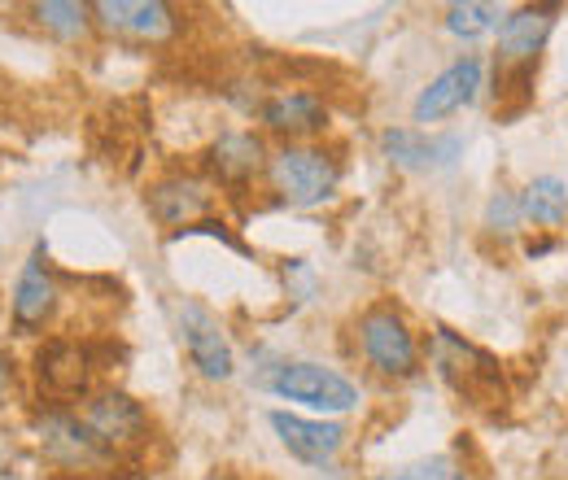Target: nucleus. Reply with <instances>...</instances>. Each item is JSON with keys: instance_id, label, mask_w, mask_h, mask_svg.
I'll list each match as a JSON object with an SVG mask.
<instances>
[{"instance_id": "ddd939ff", "label": "nucleus", "mask_w": 568, "mask_h": 480, "mask_svg": "<svg viewBox=\"0 0 568 480\" xmlns=\"http://www.w3.org/2000/svg\"><path fill=\"white\" fill-rule=\"evenodd\" d=\"M97 22L136 40H166L175 35V9L162 0H97L92 4Z\"/></svg>"}, {"instance_id": "f257e3e1", "label": "nucleus", "mask_w": 568, "mask_h": 480, "mask_svg": "<svg viewBox=\"0 0 568 480\" xmlns=\"http://www.w3.org/2000/svg\"><path fill=\"white\" fill-rule=\"evenodd\" d=\"M40 432V450L53 468H62L67 477H92V472H105L119 455L83 423V415L67 411V407H53V411L40 415L36 423Z\"/></svg>"}, {"instance_id": "0eeeda50", "label": "nucleus", "mask_w": 568, "mask_h": 480, "mask_svg": "<svg viewBox=\"0 0 568 480\" xmlns=\"http://www.w3.org/2000/svg\"><path fill=\"white\" fill-rule=\"evenodd\" d=\"M481 79H486L481 58H473V53H468V58L450 62L437 79H428L425 88H420V96H416V105H412V119H416L420 127L450 119L455 110H464V105H473V101H477Z\"/></svg>"}, {"instance_id": "7ed1b4c3", "label": "nucleus", "mask_w": 568, "mask_h": 480, "mask_svg": "<svg viewBox=\"0 0 568 480\" xmlns=\"http://www.w3.org/2000/svg\"><path fill=\"white\" fill-rule=\"evenodd\" d=\"M267 171L288 206H320L337 193V180H342L337 157L324 149H311V144H284L267 162Z\"/></svg>"}, {"instance_id": "9d476101", "label": "nucleus", "mask_w": 568, "mask_h": 480, "mask_svg": "<svg viewBox=\"0 0 568 480\" xmlns=\"http://www.w3.org/2000/svg\"><path fill=\"white\" fill-rule=\"evenodd\" d=\"M36 376H40V389L62 407L88 394L92 385V358L88 349L74 341H49L36 354Z\"/></svg>"}, {"instance_id": "5701e85b", "label": "nucleus", "mask_w": 568, "mask_h": 480, "mask_svg": "<svg viewBox=\"0 0 568 480\" xmlns=\"http://www.w3.org/2000/svg\"><path fill=\"white\" fill-rule=\"evenodd\" d=\"M4 385H9V362L0 358V394H4Z\"/></svg>"}, {"instance_id": "20e7f679", "label": "nucleus", "mask_w": 568, "mask_h": 480, "mask_svg": "<svg viewBox=\"0 0 568 480\" xmlns=\"http://www.w3.org/2000/svg\"><path fill=\"white\" fill-rule=\"evenodd\" d=\"M358 349L372 362V371H381L389 380H407L420 367V345L394 306H372L358 319Z\"/></svg>"}, {"instance_id": "1a4fd4ad", "label": "nucleus", "mask_w": 568, "mask_h": 480, "mask_svg": "<svg viewBox=\"0 0 568 480\" xmlns=\"http://www.w3.org/2000/svg\"><path fill=\"white\" fill-rule=\"evenodd\" d=\"M272 428H276L284 450L293 459L311 463V468L333 463L342 455V446H346V428L337 419H306V415L272 411Z\"/></svg>"}, {"instance_id": "aec40b11", "label": "nucleus", "mask_w": 568, "mask_h": 480, "mask_svg": "<svg viewBox=\"0 0 568 480\" xmlns=\"http://www.w3.org/2000/svg\"><path fill=\"white\" fill-rule=\"evenodd\" d=\"M88 13L92 4H74V0H49V4H36V18L40 27H49L53 35L62 40H79L88 31Z\"/></svg>"}, {"instance_id": "f3484780", "label": "nucleus", "mask_w": 568, "mask_h": 480, "mask_svg": "<svg viewBox=\"0 0 568 480\" xmlns=\"http://www.w3.org/2000/svg\"><path fill=\"white\" fill-rule=\"evenodd\" d=\"M263 140L254 132H227V136L214 140L211 149V171L227 184H245L258 166H263Z\"/></svg>"}, {"instance_id": "412c9836", "label": "nucleus", "mask_w": 568, "mask_h": 480, "mask_svg": "<svg viewBox=\"0 0 568 480\" xmlns=\"http://www.w3.org/2000/svg\"><path fill=\"white\" fill-rule=\"evenodd\" d=\"M376 480H468V472H464L450 455H433V459H420V463H407V468L381 472Z\"/></svg>"}, {"instance_id": "4468645a", "label": "nucleus", "mask_w": 568, "mask_h": 480, "mask_svg": "<svg viewBox=\"0 0 568 480\" xmlns=\"http://www.w3.org/2000/svg\"><path fill=\"white\" fill-rule=\"evenodd\" d=\"M389 162L407 166V171H442V166H455V157L464 153V140L459 136H425L420 127H394L381 136Z\"/></svg>"}, {"instance_id": "423d86ee", "label": "nucleus", "mask_w": 568, "mask_h": 480, "mask_svg": "<svg viewBox=\"0 0 568 480\" xmlns=\"http://www.w3.org/2000/svg\"><path fill=\"white\" fill-rule=\"evenodd\" d=\"M556 31V4H520L498 22V74H534Z\"/></svg>"}, {"instance_id": "9b49d317", "label": "nucleus", "mask_w": 568, "mask_h": 480, "mask_svg": "<svg viewBox=\"0 0 568 480\" xmlns=\"http://www.w3.org/2000/svg\"><path fill=\"white\" fill-rule=\"evenodd\" d=\"M83 423L119 455L123 446H136L144 441V432H149V415L136 398H128V394H119V389H105V394H97L88 407H83Z\"/></svg>"}, {"instance_id": "6e6552de", "label": "nucleus", "mask_w": 568, "mask_h": 480, "mask_svg": "<svg viewBox=\"0 0 568 480\" xmlns=\"http://www.w3.org/2000/svg\"><path fill=\"white\" fill-rule=\"evenodd\" d=\"M180 337L189 345L193 367H197L206 380H232V371H236L232 345H227L219 319H214L206 306H197V302H184V306H180Z\"/></svg>"}, {"instance_id": "f8f14e48", "label": "nucleus", "mask_w": 568, "mask_h": 480, "mask_svg": "<svg viewBox=\"0 0 568 480\" xmlns=\"http://www.w3.org/2000/svg\"><path fill=\"white\" fill-rule=\"evenodd\" d=\"M211 202H214L211 184H202L193 175H171V180L153 184L149 197H144L153 223H162V227H189V223L206 218Z\"/></svg>"}, {"instance_id": "6ab92c4d", "label": "nucleus", "mask_w": 568, "mask_h": 480, "mask_svg": "<svg viewBox=\"0 0 568 480\" xmlns=\"http://www.w3.org/2000/svg\"><path fill=\"white\" fill-rule=\"evenodd\" d=\"M498 22H503V9L498 4H450L446 9V31L450 35H459V40H477V35H486V31H495Z\"/></svg>"}, {"instance_id": "4be33fe9", "label": "nucleus", "mask_w": 568, "mask_h": 480, "mask_svg": "<svg viewBox=\"0 0 568 480\" xmlns=\"http://www.w3.org/2000/svg\"><path fill=\"white\" fill-rule=\"evenodd\" d=\"M520 197L516 193H498L495 202H490V210H486V227H495V232H503V236H511L516 227H520Z\"/></svg>"}, {"instance_id": "2eb2a0df", "label": "nucleus", "mask_w": 568, "mask_h": 480, "mask_svg": "<svg viewBox=\"0 0 568 480\" xmlns=\"http://www.w3.org/2000/svg\"><path fill=\"white\" fill-rule=\"evenodd\" d=\"M258 119L276 136H311L328 123V105L315 92H276L258 105Z\"/></svg>"}, {"instance_id": "b1692460", "label": "nucleus", "mask_w": 568, "mask_h": 480, "mask_svg": "<svg viewBox=\"0 0 568 480\" xmlns=\"http://www.w3.org/2000/svg\"><path fill=\"white\" fill-rule=\"evenodd\" d=\"M206 480H232V477H227V472H211Z\"/></svg>"}, {"instance_id": "a211bd4d", "label": "nucleus", "mask_w": 568, "mask_h": 480, "mask_svg": "<svg viewBox=\"0 0 568 480\" xmlns=\"http://www.w3.org/2000/svg\"><path fill=\"white\" fill-rule=\"evenodd\" d=\"M520 214L538 227H560L568 218V184L556 175H538L525 193H520Z\"/></svg>"}, {"instance_id": "dca6fc26", "label": "nucleus", "mask_w": 568, "mask_h": 480, "mask_svg": "<svg viewBox=\"0 0 568 480\" xmlns=\"http://www.w3.org/2000/svg\"><path fill=\"white\" fill-rule=\"evenodd\" d=\"M53 306H58V288H53V279L44 272V249H36L27 258L22 275H18V284H13V324L22 333L44 328V319L53 315Z\"/></svg>"}, {"instance_id": "f03ea898", "label": "nucleus", "mask_w": 568, "mask_h": 480, "mask_svg": "<svg viewBox=\"0 0 568 480\" xmlns=\"http://www.w3.org/2000/svg\"><path fill=\"white\" fill-rule=\"evenodd\" d=\"M267 389L284 398V402H297L306 411L320 415H346L358 407V389L333 367L324 362H281L267 380Z\"/></svg>"}, {"instance_id": "39448f33", "label": "nucleus", "mask_w": 568, "mask_h": 480, "mask_svg": "<svg viewBox=\"0 0 568 480\" xmlns=\"http://www.w3.org/2000/svg\"><path fill=\"white\" fill-rule=\"evenodd\" d=\"M433 362H437L442 380L455 385L459 398H468V402H495V398H503V371H498V362L473 341L437 328L433 333Z\"/></svg>"}]
</instances>
